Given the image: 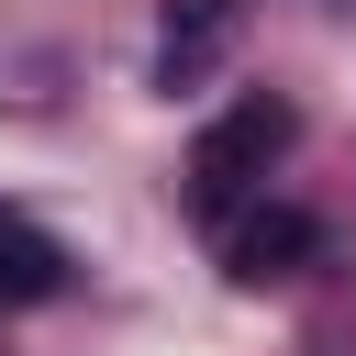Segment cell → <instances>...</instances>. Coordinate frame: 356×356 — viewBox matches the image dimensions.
Segmentation results:
<instances>
[{
    "instance_id": "cell-1",
    "label": "cell",
    "mask_w": 356,
    "mask_h": 356,
    "mask_svg": "<svg viewBox=\"0 0 356 356\" xmlns=\"http://www.w3.org/2000/svg\"><path fill=\"white\" fill-rule=\"evenodd\" d=\"M289 134H300V111H289L278 89L234 100V111H222V122L189 145V211H200V222H222V211H234V200H245V189H256V178L289 156Z\"/></svg>"
},
{
    "instance_id": "cell-3",
    "label": "cell",
    "mask_w": 356,
    "mask_h": 356,
    "mask_svg": "<svg viewBox=\"0 0 356 356\" xmlns=\"http://www.w3.org/2000/svg\"><path fill=\"white\" fill-rule=\"evenodd\" d=\"M67 289V256H56V234H33L22 211H0V312H22V300H56Z\"/></svg>"
},
{
    "instance_id": "cell-2",
    "label": "cell",
    "mask_w": 356,
    "mask_h": 356,
    "mask_svg": "<svg viewBox=\"0 0 356 356\" xmlns=\"http://www.w3.org/2000/svg\"><path fill=\"white\" fill-rule=\"evenodd\" d=\"M323 256V222L312 211H245V222H222V267L245 278V289H267V278H289V267H312Z\"/></svg>"
},
{
    "instance_id": "cell-4",
    "label": "cell",
    "mask_w": 356,
    "mask_h": 356,
    "mask_svg": "<svg viewBox=\"0 0 356 356\" xmlns=\"http://www.w3.org/2000/svg\"><path fill=\"white\" fill-rule=\"evenodd\" d=\"M211 44H222V0H167L156 78H167V89H178V78H200V67H211Z\"/></svg>"
}]
</instances>
